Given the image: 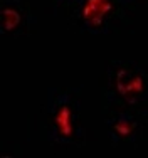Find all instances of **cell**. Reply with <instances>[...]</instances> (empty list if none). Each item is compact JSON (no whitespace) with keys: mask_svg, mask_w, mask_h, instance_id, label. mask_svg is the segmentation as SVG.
I'll list each match as a JSON object with an SVG mask.
<instances>
[{"mask_svg":"<svg viewBox=\"0 0 148 158\" xmlns=\"http://www.w3.org/2000/svg\"><path fill=\"white\" fill-rule=\"evenodd\" d=\"M37 133L52 150L82 148L89 141L82 113V86L47 88L37 113Z\"/></svg>","mask_w":148,"mask_h":158,"instance_id":"6da1fadb","label":"cell"},{"mask_svg":"<svg viewBox=\"0 0 148 158\" xmlns=\"http://www.w3.org/2000/svg\"><path fill=\"white\" fill-rule=\"evenodd\" d=\"M136 9L125 0H79L64 15L74 31L88 35L128 32L135 25Z\"/></svg>","mask_w":148,"mask_h":158,"instance_id":"3957f363","label":"cell"},{"mask_svg":"<svg viewBox=\"0 0 148 158\" xmlns=\"http://www.w3.org/2000/svg\"><path fill=\"white\" fill-rule=\"evenodd\" d=\"M101 111L106 138L113 148H136L146 140L148 114L123 108Z\"/></svg>","mask_w":148,"mask_h":158,"instance_id":"277c9868","label":"cell"},{"mask_svg":"<svg viewBox=\"0 0 148 158\" xmlns=\"http://www.w3.org/2000/svg\"><path fill=\"white\" fill-rule=\"evenodd\" d=\"M125 2L130 3L135 9H138V7H148V0H125Z\"/></svg>","mask_w":148,"mask_h":158,"instance_id":"52a82bcc","label":"cell"},{"mask_svg":"<svg viewBox=\"0 0 148 158\" xmlns=\"http://www.w3.org/2000/svg\"><path fill=\"white\" fill-rule=\"evenodd\" d=\"M39 25L29 0H0V34L3 39H20L36 32Z\"/></svg>","mask_w":148,"mask_h":158,"instance_id":"5b68a950","label":"cell"},{"mask_svg":"<svg viewBox=\"0 0 148 158\" xmlns=\"http://www.w3.org/2000/svg\"><path fill=\"white\" fill-rule=\"evenodd\" d=\"M109 108L148 114V61L111 59L104 64L101 110Z\"/></svg>","mask_w":148,"mask_h":158,"instance_id":"7a4b0ae2","label":"cell"},{"mask_svg":"<svg viewBox=\"0 0 148 158\" xmlns=\"http://www.w3.org/2000/svg\"><path fill=\"white\" fill-rule=\"evenodd\" d=\"M52 5V12L56 15H64L69 9H73L79 0H49Z\"/></svg>","mask_w":148,"mask_h":158,"instance_id":"8992f818","label":"cell"}]
</instances>
